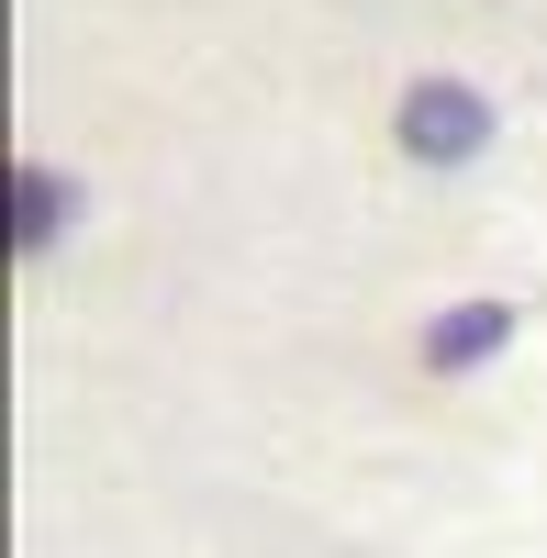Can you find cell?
<instances>
[{
	"label": "cell",
	"instance_id": "obj_1",
	"mask_svg": "<svg viewBox=\"0 0 547 558\" xmlns=\"http://www.w3.org/2000/svg\"><path fill=\"white\" fill-rule=\"evenodd\" d=\"M481 134H491L481 89H447V78H425L414 101H402V146H414V157H470Z\"/></svg>",
	"mask_w": 547,
	"mask_h": 558
},
{
	"label": "cell",
	"instance_id": "obj_2",
	"mask_svg": "<svg viewBox=\"0 0 547 558\" xmlns=\"http://www.w3.org/2000/svg\"><path fill=\"white\" fill-rule=\"evenodd\" d=\"M57 223H68V179L23 157V168H12V246L45 257V246H57Z\"/></svg>",
	"mask_w": 547,
	"mask_h": 558
},
{
	"label": "cell",
	"instance_id": "obj_3",
	"mask_svg": "<svg viewBox=\"0 0 547 558\" xmlns=\"http://www.w3.org/2000/svg\"><path fill=\"white\" fill-rule=\"evenodd\" d=\"M503 336H514V313H503V302H470V313H447L436 336H425V357H436V368H470V357H491Z\"/></svg>",
	"mask_w": 547,
	"mask_h": 558
}]
</instances>
